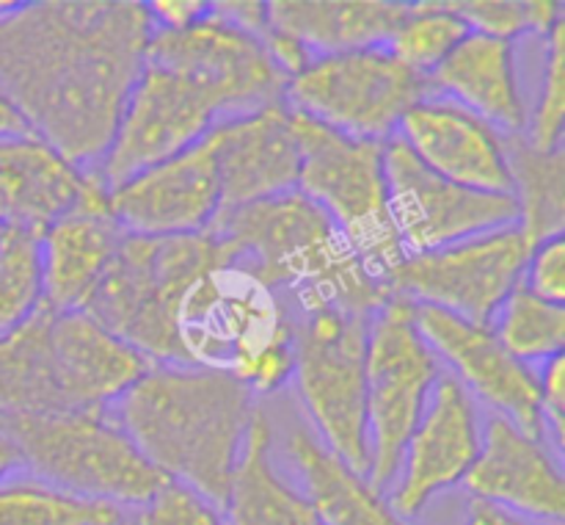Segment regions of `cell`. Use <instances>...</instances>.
<instances>
[{"instance_id": "cell-1", "label": "cell", "mask_w": 565, "mask_h": 525, "mask_svg": "<svg viewBox=\"0 0 565 525\" xmlns=\"http://www.w3.org/2000/svg\"><path fill=\"white\" fill-rule=\"evenodd\" d=\"M154 25L136 0L0 3V94L77 169L108 149Z\"/></svg>"}, {"instance_id": "cell-2", "label": "cell", "mask_w": 565, "mask_h": 525, "mask_svg": "<svg viewBox=\"0 0 565 525\" xmlns=\"http://www.w3.org/2000/svg\"><path fill=\"white\" fill-rule=\"evenodd\" d=\"M257 398L232 374L152 365L108 407L132 445L174 484L224 508Z\"/></svg>"}, {"instance_id": "cell-3", "label": "cell", "mask_w": 565, "mask_h": 525, "mask_svg": "<svg viewBox=\"0 0 565 525\" xmlns=\"http://www.w3.org/2000/svg\"><path fill=\"white\" fill-rule=\"evenodd\" d=\"M207 232L230 263L279 293L292 318L318 309L373 315L390 298L340 227L301 191L221 210Z\"/></svg>"}, {"instance_id": "cell-4", "label": "cell", "mask_w": 565, "mask_h": 525, "mask_svg": "<svg viewBox=\"0 0 565 525\" xmlns=\"http://www.w3.org/2000/svg\"><path fill=\"white\" fill-rule=\"evenodd\" d=\"M180 340L188 365L232 374L254 398L281 390L296 374V318L243 265H218L188 291Z\"/></svg>"}, {"instance_id": "cell-5", "label": "cell", "mask_w": 565, "mask_h": 525, "mask_svg": "<svg viewBox=\"0 0 565 525\" xmlns=\"http://www.w3.org/2000/svg\"><path fill=\"white\" fill-rule=\"evenodd\" d=\"M224 263H230L226 249L210 232L125 235L83 313L154 365H188L180 340L182 298Z\"/></svg>"}, {"instance_id": "cell-6", "label": "cell", "mask_w": 565, "mask_h": 525, "mask_svg": "<svg viewBox=\"0 0 565 525\" xmlns=\"http://www.w3.org/2000/svg\"><path fill=\"white\" fill-rule=\"evenodd\" d=\"M0 429L14 445L20 468L75 495L114 503L125 512L143 508L169 484L141 456L108 409L6 414Z\"/></svg>"}, {"instance_id": "cell-7", "label": "cell", "mask_w": 565, "mask_h": 525, "mask_svg": "<svg viewBox=\"0 0 565 525\" xmlns=\"http://www.w3.org/2000/svg\"><path fill=\"white\" fill-rule=\"evenodd\" d=\"M290 116L298 144L296 191L340 227L364 269L384 287L386 274L403 258L386 204V141H359L298 114Z\"/></svg>"}, {"instance_id": "cell-8", "label": "cell", "mask_w": 565, "mask_h": 525, "mask_svg": "<svg viewBox=\"0 0 565 525\" xmlns=\"http://www.w3.org/2000/svg\"><path fill=\"white\" fill-rule=\"evenodd\" d=\"M370 315L318 309L296 318V381L318 440L367 479V418H364V363Z\"/></svg>"}, {"instance_id": "cell-9", "label": "cell", "mask_w": 565, "mask_h": 525, "mask_svg": "<svg viewBox=\"0 0 565 525\" xmlns=\"http://www.w3.org/2000/svg\"><path fill=\"white\" fill-rule=\"evenodd\" d=\"M428 81L386 50V44L315 55L285 86V108L340 136L390 141L403 116L428 97Z\"/></svg>"}, {"instance_id": "cell-10", "label": "cell", "mask_w": 565, "mask_h": 525, "mask_svg": "<svg viewBox=\"0 0 565 525\" xmlns=\"http://www.w3.org/2000/svg\"><path fill=\"white\" fill-rule=\"evenodd\" d=\"M441 370L445 368L414 324V304L386 298L370 315L364 363L367 481L381 495H386L395 481L403 448Z\"/></svg>"}, {"instance_id": "cell-11", "label": "cell", "mask_w": 565, "mask_h": 525, "mask_svg": "<svg viewBox=\"0 0 565 525\" xmlns=\"http://www.w3.org/2000/svg\"><path fill=\"white\" fill-rule=\"evenodd\" d=\"M530 243L516 224L423 254H403L386 274L390 298L445 309L489 326L508 293L522 282Z\"/></svg>"}, {"instance_id": "cell-12", "label": "cell", "mask_w": 565, "mask_h": 525, "mask_svg": "<svg viewBox=\"0 0 565 525\" xmlns=\"http://www.w3.org/2000/svg\"><path fill=\"white\" fill-rule=\"evenodd\" d=\"M143 64L185 77L213 103L218 119L252 114L285 99L287 77L270 61L263 42L210 11L182 31L149 36Z\"/></svg>"}, {"instance_id": "cell-13", "label": "cell", "mask_w": 565, "mask_h": 525, "mask_svg": "<svg viewBox=\"0 0 565 525\" xmlns=\"http://www.w3.org/2000/svg\"><path fill=\"white\" fill-rule=\"evenodd\" d=\"M384 177L390 219L403 254L434 252L519 221L516 199L472 191L434 175L397 136L384 144Z\"/></svg>"}, {"instance_id": "cell-14", "label": "cell", "mask_w": 565, "mask_h": 525, "mask_svg": "<svg viewBox=\"0 0 565 525\" xmlns=\"http://www.w3.org/2000/svg\"><path fill=\"white\" fill-rule=\"evenodd\" d=\"M218 122L213 103L185 77L143 64L121 103L108 149L94 166L108 188L185 153Z\"/></svg>"}, {"instance_id": "cell-15", "label": "cell", "mask_w": 565, "mask_h": 525, "mask_svg": "<svg viewBox=\"0 0 565 525\" xmlns=\"http://www.w3.org/2000/svg\"><path fill=\"white\" fill-rule=\"evenodd\" d=\"M414 324L441 368L475 401L511 420L524 434L546 440L539 412V370L533 365L508 354L489 326H475L445 309L417 304Z\"/></svg>"}, {"instance_id": "cell-16", "label": "cell", "mask_w": 565, "mask_h": 525, "mask_svg": "<svg viewBox=\"0 0 565 525\" xmlns=\"http://www.w3.org/2000/svg\"><path fill=\"white\" fill-rule=\"evenodd\" d=\"M483 420L478 401L441 370L430 387L423 414L403 448L386 501L397 517L414 519L434 495L467 479L480 453Z\"/></svg>"}, {"instance_id": "cell-17", "label": "cell", "mask_w": 565, "mask_h": 525, "mask_svg": "<svg viewBox=\"0 0 565 525\" xmlns=\"http://www.w3.org/2000/svg\"><path fill=\"white\" fill-rule=\"evenodd\" d=\"M110 216L127 235H196L221 213L215 155L204 136L185 153L110 188Z\"/></svg>"}, {"instance_id": "cell-18", "label": "cell", "mask_w": 565, "mask_h": 525, "mask_svg": "<svg viewBox=\"0 0 565 525\" xmlns=\"http://www.w3.org/2000/svg\"><path fill=\"white\" fill-rule=\"evenodd\" d=\"M395 136L434 175L472 191L513 197L505 136L452 99L436 94L419 99Z\"/></svg>"}, {"instance_id": "cell-19", "label": "cell", "mask_w": 565, "mask_h": 525, "mask_svg": "<svg viewBox=\"0 0 565 525\" xmlns=\"http://www.w3.org/2000/svg\"><path fill=\"white\" fill-rule=\"evenodd\" d=\"M472 497L508 508L519 517L561 525L565 481L561 456L541 437L524 434L511 420L491 414L483 423L480 453L463 479Z\"/></svg>"}, {"instance_id": "cell-20", "label": "cell", "mask_w": 565, "mask_h": 525, "mask_svg": "<svg viewBox=\"0 0 565 525\" xmlns=\"http://www.w3.org/2000/svg\"><path fill=\"white\" fill-rule=\"evenodd\" d=\"M221 186V210L296 191L298 144L285 103L226 116L207 133Z\"/></svg>"}, {"instance_id": "cell-21", "label": "cell", "mask_w": 565, "mask_h": 525, "mask_svg": "<svg viewBox=\"0 0 565 525\" xmlns=\"http://www.w3.org/2000/svg\"><path fill=\"white\" fill-rule=\"evenodd\" d=\"M50 363L64 412L108 409L154 365L83 309L53 313Z\"/></svg>"}, {"instance_id": "cell-22", "label": "cell", "mask_w": 565, "mask_h": 525, "mask_svg": "<svg viewBox=\"0 0 565 525\" xmlns=\"http://www.w3.org/2000/svg\"><path fill=\"white\" fill-rule=\"evenodd\" d=\"M425 81L430 94L452 99L502 136H522L527 127L513 42L469 31Z\"/></svg>"}, {"instance_id": "cell-23", "label": "cell", "mask_w": 565, "mask_h": 525, "mask_svg": "<svg viewBox=\"0 0 565 525\" xmlns=\"http://www.w3.org/2000/svg\"><path fill=\"white\" fill-rule=\"evenodd\" d=\"M127 232L105 210H70L39 235L42 304L53 313L83 309Z\"/></svg>"}, {"instance_id": "cell-24", "label": "cell", "mask_w": 565, "mask_h": 525, "mask_svg": "<svg viewBox=\"0 0 565 525\" xmlns=\"http://www.w3.org/2000/svg\"><path fill=\"white\" fill-rule=\"evenodd\" d=\"M265 9L274 31L312 55L379 48L408 14V3L395 0H274Z\"/></svg>"}, {"instance_id": "cell-25", "label": "cell", "mask_w": 565, "mask_h": 525, "mask_svg": "<svg viewBox=\"0 0 565 525\" xmlns=\"http://www.w3.org/2000/svg\"><path fill=\"white\" fill-rule=\"evenodd\" d=\"M86 171L33 133L0 138V177L9 188L11 224L42 232L81 202Z\"/></svg>"}, {"instance_id": "cell-26", "label": "cell", "mask_w": 565, "mask_h": 525, "mask_svg": "<svg viewBox=\"0 0 565 525\" xmlns=\"http://www.w3.org/2000/svg\"><path fill=\"white\" fill-rule=\"evenodd\" d=\"M285 453L323 525H408L386 495L373 490L364 475L353 473L303 426H292Z\"/></svg>"}, {"instance_id": "cell-27", "label": "cell", "mask_w": 565, "mask_h": 525, "mask_svg": "<svg viewBox=\"0 0 565 525\" xmlns=\"http://www.w3.org/2000/svg\"><path fill=\"white\" fill-rule=\"evenodd\" d=\"M270 448L274 426L257 407L221 508L226 525H323L307 495L276 473Z\"/></svg>"}, {"instance_id": "cell-28", "label": "cell", "mask_w": 565, "mask_h": 525, "mask_svg": "<svg viewBox=\"0 0 565 525\" xmlns=\"http://www.w3.org/2000/svg\"><path fill=\"white\" fill-rule=\"evenodd\" d=\"M50 321L42 307L22 326L0 335V418L64 412L50 363Z\"/></svg>"}, {"instance_id": "cell-29", "label": "cell", "mask_w": 565, "mask_h": 525, "mask_svg": "<svg viewBox=\"0 0 565 525\" xmlns=\"http://www.w3.org/2000/svg\"><path fill=\"white\" fill-rule=\"evenodd\" d=\"M508 169L519 208L516 227L527 243L563 235L565 227V155L535 153L524 136H505Z\"/></svg>"}, {"instance_id": "cell-30", "label": "cell", "mask_w": 565, "mask_h": 525, "mask_svg": "<svg viewBox=\"0 0 565 525\" xmlns=\"http://www.w3.org/2000/svg\"><path fill=\"white\" fill-rule=\"evenodd\" d=\"M125 508L92 501L17 468L0 479V525H125Z\"/></svg>"}, {"instance_id": "cell-31", "label": "cell", "mask_w": 565, "mask_h": 525, "mask_svg": "<svg viewBox=\"0 0 565 525\" xmlns=\"http://www.w3.org/2000/svg\"><path fill=\"white\" fill-rule=\"evenodd\" d=\"M489 329L502 343L508 354L524 365L539 368L552 357H561L565 343V309L563 304L544 302L533 296L519 282L491 318Z\"/></svg>"}, {"instance_id": "cell-32", "label": "cell", "mask_w": 565, "mask_h": 525, "mask_svg": "<svg viewBox=\"0 0 565 525\" xmlns=\"http://www.w3.org/2000/svg\"><path fill=\"white\" fill-rule=\"evenodd\" d=\"M467 33L469 28L450 9V0H419L408 3V14L392 31L386 50L412 72L428 77Z\"/></svg>"}, {"instance_id": "cell-33", "label": "cell", "mask_w": 565, "mask_h": 525, "mask_svg": "<svg viewBox=\"0 0 565 525\" xmlns=\"http://www.w3.org/2000/svg\"><path fill=\"white\" fill-rule=\"evenodd\" d=\"M42 232L6 224L0 235V335L25 324L42 307Z\"/></svg>"}, {"instance_id": "cell-34", "label": "cell", "mask_w": 565, "mask_h": 525, "mask_svg": "<svg viewBox=\"0 0 565 525\" xmlns=\"http://www.w3.org/2000/svg\"><path fill=\"white\" fill-rule=\"evenodd\" d=\"M450 9L469 31L505 42L522 33L544 39L563 20V3L555 0H450Z\"/></svg>"}, {"instance_id": "cell-35", "label": "cell", "mask_w": 565, "mask_h": 525, "mask_svg": "<svg viewBox=\"0 0 565 525\" xmlns=\"http://www.w3.org/2000/svg\"><path fill=\"white\" fill-rule=\"evenodd\" d=\"M565 125V17L544 36V66L533 116H527L524 141L535 153L563 149Z\"/></svg>"}, {"instance_id": "cell-36", "label": "cell", "mask_w": 565, "mask_h": 525, "mask_svg": "<svg viewBox=\"0 0 565 525\" xmlns=\"http://www.w3.org/2000/svg\"><path fill=\"white\" fill-rule=\"evenodd\" d=\"M132 525H226L221 508L188 486L169 484L130 517Z\"/></svg>"}, {"instance_id": "cell-37", "label": "cell", "mask_w": 565, "mask_h": 525, "mask_svg": "<svg viewBox=\"0 0 565 525\" xmlns=\"http://www.w3.org/2000/svg\"><path fill=\"white\" fill-rule=\"evenodd\" d=\"M522 285L544 302L563 304L565 298V243L563 235L533 243L524 260Z\"/></svg>"}, {"instance_id": "cell-38", "label": "cell", "mask_w": 565, "mask_h": 525, "mask_svg": "<svg viewBox=\"0 0 565 525\" xmlns=\"http://www.w3.org/2000/svg\"><path fill=\"white\" fill-rule=\"evenodd\" d=\"M539 412L544 426L546 442L552 451L563 453V431H565V387H563V354L541 363L539 368Z\"/></svg>"}, {"instance_id": "cell-39", "label": "cell", "mask_w": 565, "mask_h": 525, "mask_svg": "<svg viewBox=\"0 0 565 525\" xmlns=\"http://www.w3.org/2000/svg\"><path fill=\"white\" fill-rule=\"evenodd\" d=\"M143 6L158 31H182L210 14V3H202V0H154Z\"/></svg>"}, {"instance_id": "cell-40", "label": "cell", "mask_w": 565, "mask_h": 525, "mask_svg": "<svg viewBox=\"0 0 565 525\" xmlns=\"http://www.w3.org/2000/svg\"><path fill=\"white\" fill-rule=\"evenodd\" d=\"M463 525H535V523L533 519L519 517V514L508 512V508L494 506V503L472 497V501H469L467 523Z\"/></svg>"}, {"instance_id": "cell-41", "label": "cell", "mask_w": 565, "mask_h": 525, "mask_svg": "<svg viewBox=\"0 0 565 525\" xmlns=\"http://www.w3.org/2000/svg\"><path fill=\"white\" fill-rule=\"evenodd\" d=\"M25 133H31V127H28V122L22 119L20 111L14 108V105L9 103V99L0 94V138L6 136H25Z\"/></svg>"}, {"instance_id": "cell-42", "label": "cell", "mask_w": 565, "mask_h": 525, "mask_svg": "<svg viewBox=\"0 0 565 525\" xmlns=\"http://www.w3.org/2000/svg\"><path fill=\"white\" fill-rule=\"evenodd\" d=\"M17 468H20V456H17L14 445H11V440L6 437V431L0 429V479H6V475Z\"/></svg>"}, {"instance_id": "cell-43", "label": "cell", "mask_w": 565, "mask_h": 525, "mask_svg": "<svg viewBox=\"0 0 565 525\" xmlns=\"http://www.w3.org/2000/svg\"><path fill=\"white\" fill-rule=\"evenodd\" d=\"M0 224H11V199L3 177H0Z\"/></svg>"}, {"instance_id": "cell-44", "label": "cell", "mask_w": 565, "mask_h": 525, "mask_svg": "<svg viewBox=\"0 0 565 525\" xmlns=\"http://www.w3.org/2000/svg\"><path fill=\"white\" fill-rule=\"evenodd\" d=\"M3 227H6V224H0V235H3Z\"/></svg>"}, {"instance_id": "cell-45", "label": "cell", "mask_w": 565, "mask_h": 525, "mask_svg": "<svg viewBox=\"0 0 565 525\" xmlns=\"http://www.w3.org/2000/svg\"><path fill=\"white\" fill-rule=\"evenodd\" d=\"M125 525H132V523H130V519H127V523H125Z\"/></svg>"}]
</instances>
